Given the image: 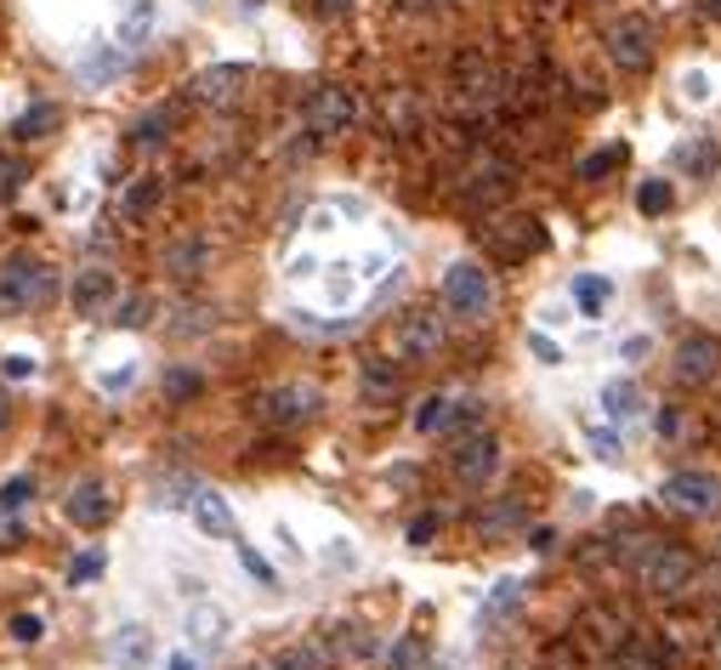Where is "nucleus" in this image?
<instances>
[{
  "label": "nucleus",
  "mask_w": 721,
  "mask_h": 670,
  "mask_svg": "<svg viewBox=\"0 0 721 670\" xmlns=\"http://www.w3.org/2000/svg\"><path fill=\"white\" fill-rule=\"evenodd\" d=\"M431 535H438V517H431V511H426V517H415V522H409V546H426V540H431Z\"/></svg>",
  "instance_id": "43"
},
{
  "label": "nucleus",
  "mask_w": 721,
  "mask_h": 670,
  "mask_svg": "<svg viewBox=\"0 0 721 670\" xmlns=\"http://www.w3.org/2000/svg\"><path fill=\"white\" fill-rule=\"evenodd\" d=\"M624 160H631V149H624V142H608V149H597V154H586V160H580V182H597V176L619 171Z\"/></svg>",
  "instance_id": "24"
},
{
  "label": "nucleus",
  "mask_w": 721,
  "mask_h": 670,
  "mask_svg": "<svg viewBox=\"0 0 721 670\" xmlns=\"http://www.w3.org/2000/svg\"><path fill=\"white\" fill-rule=\"evenodd\" d=\"M387 670H426V642L420 637H398L387 648Z\"/></svg>",
  "instance_id": "28"
},
{
  "label": "nucleus",
  "mask_w": 721,
  "mask_h": 670,
  "mask_svg": "<svg viewBox=\"0 0 721 670\" xmlns=\"http://www.w3.org/2000/svg\"><path fill=\"white\" fill-rule=\"evenodd\" d=\"M608 670H659V659H653V653H637V648H619Z\"/></svg>",
  "instance_id": "41"
},
{
  "label": "nucleus",
  "mask_w": 721,
  "mask_h": 670,
  "mask_svg": "<svg viewBox=\"0 0 721 670\" xmlns=\"http://www.w3.org/2000/svg\"><path fill=\"white\" fill-rule=\"evenodd\" d=\"M721 364V347L710 342V335H693V342L677 347V380H688V387H704V380L715 375Z\"/></svg>",
  "instance_id": "15"
},
{
  "label": "nucleus",
  "mask_w": 721,
  "mask_h": 670,
  "mask_svg": "<svg viewBox=\"0 0 721 670\" xmlns=\"http://www.w3.org/2000/svg\"><path fill=\"white\" fill-rule=\"evenodd\" d=\"M699 7H704L710 18H721V0H699Z\"/></svg>",
  "instance_id": "54"
},
{
  "label": "nucleus",
  "mask_w": 721,
  "mask_h": 670,
  "mask_svg": "<svg viewBox=\"0 0 721 670\" xmlns=\"http://www.w3.org/2000/svg\"><path fill=\"white\" fill-rule=\"evenodd\" d=\"M187 637H194L200 653H216L227 642V613L211 608V602H194V608H187Z\"/></svg>",
  "instance_id": "18"
},
{
  "label": "nucleus",
  "mask_w": 721,
  "mask_h": 670,
  "mask_svg": "<svg viewBox=\"0 0 721 670\" xmlns=\"http://www.w3.org/2000/svg\"><path fill=\"white\" fill-rule=\"evenodd\" d=\"M165 393H171V398H194V393H200V375H194V369H171V375H165Z\"/></svg>",
  "instance_id": "39"
},
{
  "label": "nucleus",
  "mask_w": 721,
  "mask_h": 670,
  "mask_svg": "<svg viewBox=\"0 0 721 670\" xmlns=\"http://www.w3.org/2000/svg\"><path fill=\"white\" fill-rule=\"evenodd\" d=\"M670 200H677V194H670V182H664V176H653V182L637 187V211H642V216H664Z\"/></svg>",
  "instance_id": "29"
},
{
  "label": "nucleus",
  "mask_w": 721,
  "mask_h": 670,
  "mask_svg": "<svg viewBox=\"0 0 721 670\" xmlns=\"http://www.w3.org/2000/svg\"><path fill=\"white\" fill-rule=\"evenodd\" d=\"M444 347V318L438 313H409L398 329H393V358L404 364H420Z\"/></svg>",
  "instance_id": "7"
},
{
  "label": "nucleus",
  "mask_w": 721,
  "mask_h": 670,
  "mask_svg": "<svg viewBox=\"0 0 721 670\" xmlns=\"http://www.w3.org/2000/svg\"><path fill=\"white\" fill-rule=\"evenodd\" d=\"M18 540H23V529H18V522H12V517H7V522H0V551H12Z\"/></svg>",
  "instance_id": "46"
},
{
  "label": "nucleus",
  "mask_w": 721,
  "mask_h": 670,
  "mask_svg": "<svg viewBox=\"0 0 721 670\" xmlns=\"http://www.w3.org/2000/svg\"><path fill=\"white\" fill-rule=\"evenodd\" d=\"M489 245H500L506 256H528V251H546V233L535 216H500L489 227Z\"/></svg>",
  "instance_id": "13"
},
{
  "label": "nucleus",
  "mask_w": 721,
  "mask_h": 670,
  "mask_svg": "<svg viewBox=\"0 0 721 670\" xmlns=\"http://www.w3.org/2000/svg\"><path fill=\"white\" fill-rule=\"evenodd\" d=\"M114 74H120V52H109V45H98V52L80 63V80H98V85H103V80H114Z\"/></svg>",
  "instance_id": "33"
},
{
  "label": "nucleus",
  "mask_w": 721,
  "mask_h": 670,
  "mask_svg": "<svg viewBox=\"0 0 721 670\" xmlns=\"http://www.w3.org/2000/svg\"><path fill=\"white\" fill-rule=\"evenodd\" d=\"M245 80H251L245 63H216V69H205V74L194 80V98H200V103H233Z\"/></svg>",
  "instance_id": "16"
},
{
  "label": "nucleus",
  "mask_w": 721,
  "mask_h": 670,
  "mask_svg": "<svg viewBox=\"0 0 721 670\" xmlns=\"http://www.w3.org/2000/svg\"><path fill=\"white\" fill-rule=\"evenodd\" d=\"M710 659H721V626H715V637H710Z\"/></svg>",
  "instance_id": "53"
},
{
  "label": "nucleus",
  "mask_w": 721,
  "mask_h": 670,
  "mask_svg": "<svg viewBox=\"0 0 721 670\" xmlns=\"http://www.w3.org/2000/svg\"><path fill=\"white\" fill-rule=\"evenodd\" d=\"M455 91H466L471 103L489 109V103L500 98V74H495V63H484L477 52H466V58L455 63Z\"/></svg>",
  "instance_id": "14"
},
{
  "label": "nucleus",
  "mask_w": 721,
  "mask_h": 670,
  "mask_svg": "<svg viewBox=\"0 0 721 670\" xmlns=\"http://www.w3.org/2000/svg\"><path fill=\"white\" fill-rule=\"evenodd\" d=\"M40 637H45V619H40V613H18V619H12V642L29 648V642H40Z\"/></svg>",
  "instance_id": "38"
},
{
  "label": "nucleus",
  "mask_w": 721,
  "mask_h": 670,
  "mask_svg": "<svg viewBox=\"0 0 721 670\" xmlns=\"http://www.w3.org/2000/svg\"><path fill=\"white\" fill-rule=\"evenodd\" d=\"M602 409L613 420H631L642 409V387H637V380H608V387H602Z\"/></svg>",
  "instance_id": "20"
},
{
  "label": "nucleus",
  "mask_w": 721,
  "mask_h": 670,
  "mask_svg": "<svg viewBox=\"0 0 721 670\" xmlns=\"http://www.w3.org/2000/svg\"><path fill=\"white\" fill-rule=\"evenodd\" d=\"M149 29H154V0H136V7L125 12V23H120V45L136 52V45L149 40Z\"/></svg>",
  "instance_id": "22"
},
{
  "label": "nucleus",
  "mask_w": 721,
  "mask_h": 670,
  "mask_svg": "<svg viewBox=\"0 0 721 670\" xmlns=\"http://www.w3.org/2000/svg\"><path fill=\"white\" fill-rule=\"evenodd\" d=\"M29 500H34V477H29V471H18L12 484L0 489V511H23Z\"/></svg>",
  "instance_id": "35"
},
{
  "label": "nucleus",
  "mask_w": 721,
  "mask_h": 670,
  "mask_svg": "<svg viewBox=\"0 0 721 670\" xmlns=\"http://www.w3.org/2000/svg\"><path fill=\"white\" fill-rule=\"evenodd\" d=\"M449 466H455V477L460 484H471V489H484L489 477L500 471V444L489 438V433H471L455 455H449Z\"/></svg>",
  "instance_id": "9"
},
{
  "label": "nucleus",
  "mask_w": 721,
  "mask_h": 670,
  "mask_svg": "<svg viewBox=\"0 0 721 670\" xmlns=\"http://www.w3.org/2000/svg\"><path fill=\"white\" fill-rule=\"evenodd\" d=\"M715 165H721V149H715L710 136H699L693 149H682V171H693V176H710Z\"/></svg>",
  "instance_id": "31"
},
{
  "label": "nucleus",
  "mask_w": 721,
  "mask_h": 670,
  "mask_svg": "<svg viewBox=\"0 0 721 670\" xmlns=\"http://www.w3.org/2000/svg\"><path fill=\"white\" fill-rule=\"evenodd\" d=\"M528 347H535V353H540V358H546V364H557V347H551V342H546V335H528Z\"/></svg>",
  "instance_id": "49"
},
{
  "label": "nucleus",
  "mask_w": 721,
  "mask_h": 670,
  "mask_svg": "<svg viewBox=\"0 0 721 670\" xmlns=\"http://www.w3.org/2000/svg\"><path fill=\"white\" fill-rule=\"evenodd\" d=\"M404 12H431V7H444V0H398Z\"/></svg>",
  "instance_id": "50"
},
{
  "label": "nucleus",
  "mask_w": 721,
  "mask_h": 670,
  "mask_svg": "<svg viewBox=\"0 0 721 670\" xmlns=\"http://www.w3.org/2000/svg\"><path fill=\"white\" fill-rule=\"evenodd\" d=\"M103 568H109V557H103L98 546H91V551H80V557L69 562V586H91V580H98Z\"/></svg>",
  "instance_id": "34"
},
{
  "label": "nucleus",
  "mask_w": 721,
  "mask_h": 670,
  "mask_svg": "<svg viewBox=\"0 0 721 670\" xmlns=\"http://www.w3.org/2000/svg\"><path fill=\"white\" fill-rule=\"evenodd\" d=\"M160 205V176H136L131 187H125V216L136 222V216H149Z\"/></svg>",
  "instance_id": "25"
},
{
  "label": "nucleus",
  "mask_w": 721,
  "mask_h": 670,
  "mask_svg": "<svg viewBox=\"0 0 721 670\" xmlns=\"http://www.w3.org/2000/svg\"><path fill=\"white\" fill-rule=\"evenodd\" d=\"M63 511H69L74 529H103V522L114 517V500H109V489L98 484V477H85V484H74V489H69Z\"/></svg>",
  "instance_id": "11"
},
{
  "label": "nucleus",
  "mask_w": 721,
  "mask_h": 670,
  "mask_svg": "<svg viewBox=\"0 0 721 670\" xmlns=\"http://www.w3.org/2000/svg\"><path fill=\"white\" fill-rule=\"evenodd\" d=\"M517 591H522L517 580H500V586H495V597L484 602V613H477V619H484V626H495V619H500V613H506V608L517 602Z\"/></svg>",
  "instance_id": "37"
},
{
  "label": "nucleus",
  "mask_w": 721,
  "mask_h": 670,
  "mask_svg": "<svg viewBox=\"0 0 721 670\" xmlns=\"http://www.w3.org/2000/svg\"><path fill=\"white\" fill-rule=\"evenodd\" d=\"M58 296V273L45 267L40 256L18 251L0 262V307L7 313H23V307H40V302H52Z\"/></svg>",
  "instance_id": "1"
},
{
  "label": "nucleus",
  "mask_w": 721,
  "mask_h": 670,
  "mask_svg": "<svg viewBox=\"0 0 721 670\" xmlns=\"http://www.w3.org/2000/svg\"><path fill=\"white\" fill-rule=\"evenodd\" d=\"M109 659H114L120 670H142V664L154 659V631H149V626H120L114 642H109Z\"/></svg>",
  "instance_id": "17"
},
{
  "label": "nucleus",
  "mask_w": 721,
  "mask_h": 670,
  "mask_svg": "<svg viewBox=\"0 0 721 670\" xmlns=\"http://www.w3.org/2000/svg\"><path fill=\"white\" fill-rule=\"evenodd\" d=\"M171 125H176V109H149V114L131 125V142H136V149H154V142L171 136Z\"/></svg>",
  "instance_id": "21"
},
{
  "label": "nucleus",
  "mask_w": 721,
  "mask_h": 670,
  "mask_svg": "<svg viewBox=\"0 0 721 670\" xmlns=\"http://www.w3.org/2000/svg\"><path fill=\"white\" fill-rule=\"evenodd\" d=\"M653 23L648 18H619L608 23V58L619 74H648L653 69Z\"/></svg>",
  "instance_id": "4"
},
{
  "label": "nucleus",
  "mask_w": 721,
  "mask_h": 670,
  "mask_svg": "<svg viewBox=\"0 0 721 670\" xmlns=\"http://www.w3.org/2000/svg\"><path fill=\"white\" fill-rule=\"evenodd\" d=\"M200 262H205V245H187V238L165 251V273H176V278H194Z\"/></svg>",
  "instance_id": "30"
},
{
  "label": "nucleus",
  "mask_w": 721,
  "mask_h": 670,
  "mask_svg": "<svg viewBox=\"0 0 721 670\" xmlns=\"http://www.w3.org/2000/svg\"><path fill=\"white\" fill-rule=\"evenodd\" d=\"M444 307H449L455 318H484V313L495 307V278L477 267V262H455V267L444 273Z\"/></svg>",
  "instance_id": "3"
},
{
  "label": "nucleus",
  "mask_w": 721,
  "mask_h": 670,
  "mask_svg": "<svg viewBox=\"0 0 721 670\" xmlns=\"http://www.w3.org/2000/svg\"><path fill=\"white\" fill-rule=\"evenodd\" d=\"M233 551H238V562H245V573H251V580H256V586H267V591H278V573H273V562H267V557H262L256 546H238V540H233Z\"/></svg>",
  "instance_id": "32"
},
{
  "label": "nucleus",
  "mask_w": 721,
  "mask_h": 670,
  "mask_svg": "<svg viewBox=\"0 0 721 670\" xmlns=\"http://www.w3.org/2000/svg\"><path fill=\"white\" fill-rule=\"evenodd\" d=\"M324 664H329L324 642H302V648H284L273 670H324Z\"/></svg>",
  "instance_id": "27"
},
{
  "label": "nucleus",
  "mask_w": 721,
  "mask_h": 670,
  "mask_svg": "<svg viewBox=\"0 0 721 670\" xmlns=\"http://www.w3.org/2000/svg\"><path fill=\"white\" fill-rule=\"evenodd\" d=\"M353 562H358V557L347 551V540H335V551H329V568H353Z\"/></svg>",
  "instance_id": "48"
},
{
  "label": "nucleus",
  "mask_w": 721,
  "mask_h": 670,
  "mask_svg": "<svg viewBox=\"0 0 721 670\" xmlns=\"http://www.w3.org/2000/svg\"><path fill=\"white\" fill-rule=\"evenodd\" d=\"M637 580H642V591H653V597H677V591H688V586L699 580V557L682 551V546L648 540V551H642V562H637Z\"/></svg>",
  "instance_id": "2"
},
{
  "label": "nucleus",
  "mask_w": 721,
  "mask_h": 670,
  "mask_svg": "<svg viewBox=\"0 0 721 670\" xmlns=\"http://www.w3.org/2000/svg\"><path fill=\"white\" fill-rule=\"evenodd\" d=\"M313 7H318V18H347L353 0H313Z\"/></svg>",
  "instance_id": "44"
},
{
  "label": "nucleus",
  "mask_w": 721,
  "mask_h": 670,
  "mask_svg": "<svg viewBox=\"0 0 721 670\" xmlns=\"http://www.w3.org/2000/svg\"><path fill=\"white\" fill-rule=\"evenodd\" d=\"M682 85H688V98H693V103H704V98H710V80H704V74H688Z\"/></svg>",
  "instance_id": "45"
},
{
  "label": "nucleus",
  "mask_w": 721,
  "mask_h": 670,
  "mask_svg": "<svg viewBox=\"0 0 721 670\" xmlns=\"http://www.w3.org/2000/svg\"><path fill=\"white\" fill-rule=\"evenodd\" d=\"M131 375H136V369L125 364V369H114V375H103V387H109V393H120V387H131Z\"/></svg>",
  "instance_id": "47"
},
{
  "label": "nucleus",
  "mask_w": 721,
  "mask_h": 670,
  "mask_svg": "<svg viewBox=\"0 0 721 670\" xmlns=\"http://www.w3.org/2000/svg\"><path fill=\"white\" fill-rule=\"evenodd\" d=\"M0 375H7V380H29V375H34V358H29V353H7V358H0Z\"/></svg>",
  "instance_id": "42"
},
{
  "label": "nucleus",
  "mask_w": 721,
  "mask_h": 670,
  "mask_svg": "<svg viewBox=\"0 0 721 670\" xmlns=\"http://www.w3.org/2000/svg\"><path fill=\"white\" fill-rule=\"evenodd\" d=\"M187 511H194L200 535L211 540H238V522H233V506L216 495V489H194V500H187Z\"/></svg>",
  "instance_id": "12"
},
{
  "label": "nucleus",
  "mask_w": 721,
  "mask_h": 670,
  "mask_svg": "<svg viewBox=\"0 0 721 670\" xmlns=\"http://www.w3.org/2000/svg\"><path fill=\"white\" fill-rule=\"evenodd\" d=\"M120 302V278L109 267H80L74 273V313L80 318H103Z\"/></svg>",
  "instance_id": "10"
},
{
  "label": "nucleus",
  "mask_w": 721,
  "mask_h": 670,
  "mask_svg": "<svg viewBox=\"0 0 721 670\" xmlns=\"http://www.w3.org/2000/svg\"><path fill=\"white\" fill-rule=\"evenodd\" d=\"M245 670H267V664H245Z\"/></svg>",
  "instance_id": "55"
},
{
  "label": "nucleus",
  "mask_w": 721,
  "mask_h": 670,
  "mask_svg": "<svg viewBox=\"0 0 721 670\" xmlns=\"http://www.w3.org/2000/svg\"><path fill=\"white\" fill-rule=\"evenodd\" d=\"M165 670H194V659H187V653H171V664Z\"/></svg>",
  "instance_id": "51"
},
{
  "label": "nucleus",
  "mask_w": 721,
  "mask_h": 670,
  "mask_svg": "<svg viewBox=\"0 0 721 670\" xmlns=\"http://www.w3.org/2000/svg\"><path fill=\"white\" fill-rule=\"evenodd\" d=\"M7 426H12V404H7V398H0V433H7Z\"/></svg>",
  "instance_id": "52"
},
{
  "label": "nucleus",
  "mask_w": 721,
  "mask_h": 670,
  "mask_svg": "<svg viewBox=\"0 0 721 670\" xmlns=\"http://www.w3.org/2000/svg\"><path fill=\"white\" fill-rule=\"evenodd\" d=\"M23 182H29V165L18 154H0V200H12Z\"/></svg>",
  "instance_id": "36"
},
{
  "label": "nucleus",
  "mask_w": 721,
  "mask_h": 670,
  "mask_svg": "<svg viewBox=\"0 0 721 670\" xmlns=\"http://www.w3.org/2000/svg\"><path fill=\"white\" fill-rule=\"evenodd\" d=\"M52 125H58V109H52V103H34V109L12 125V136H18V142H40Z\"/></svg>",
  "instance_id": "26"
},
{
  "label": "nucleus",
  "mask_w": 721,
  "mask_h": 670,
  "mask_svg": "<svg viewBox=\"0 0 721 670\" xmlns=\"http://www.w3.org/2000/svg\"><path fill=\"white\" fill-rule=\"evenodd\" d=\"M608 296H613L608 278H597V273H580V278H573V302L586 307V318H597V313L608 307Z\"/></svg>",
  "instance_id": "23"
},
{
  "label": "nucleus",
  "mask_w": 721,
  "mask_h": 670,
  "mask_svg": "<svg viewBox=\"0 0 721 670\" xmlns=\"http://www.w3.org/2000/svg\"><path fill=\"white\" fill-rule=\"evenodd\" d=\"M659 500L670 511H688V517H710L721 511V477L715 471H677L659 484Z\"/></svg>",
  "instance_id": "5"
},
{
  "label": "nucleus",
  "mask_w": 721,
  "mask_h": 670,
  "mask_svg": "<svg viewBox=\"0 0 721 670\" xmlns=\"http://www.w3.org/2000/svg\"><path fill=\"white\" fill-rule=\"evenodd\" d=\"M455 415H460V398H449V393H438V398H426L420 409H415V433H449L455 426Z\"/></svg>",
  "instance_id": "19"
},
{
  "label": "nucleus",
  "mask_w": 721,
  "mask_h": 670,
  "mask_svg": "<svg viewBox=\"0 0 721 670\" xmlns=\"http://www.w3.org/2000/svg\"><path fill=\"white\" fill-rule=\"evenodd\" d=\"M149 313H154L149 296H131V302L120 307V324H125V329H142V324H149Z\"/></svg>",
  "instance_id": "40"
},
{
  "label": "nucleus",
  "mask_w": 721,
  "mask_h": 670,
  "mask_svg": "<svg viewBox=\"0 0 721 670\" xmlns=\"http://www.w3.org/2000/svg\"><path fill=\"white\" fill-rule=\"evenodd\" d=\"M262 415L273 426H302V420L318 415V387H313V380H284V387H273L262 398Z\"/></svg>",
  "instance_id": "8"
},
{
  "label": "nucleus",
  "mask_w": 721,
  "mask_h": 670,
  "mask_svg": "<svg viewBox=\"0 0 721 670\" xmlns=\"http://www.w3.org/2000/svg\"><path fill=\"white\" fill-rule=\"evenodd\" d=\"M358 120V98L347 85H318L313 103H307V131L313 136H342Z\"/></svg>",
  "instance_id": "6"
}]
</instances>
